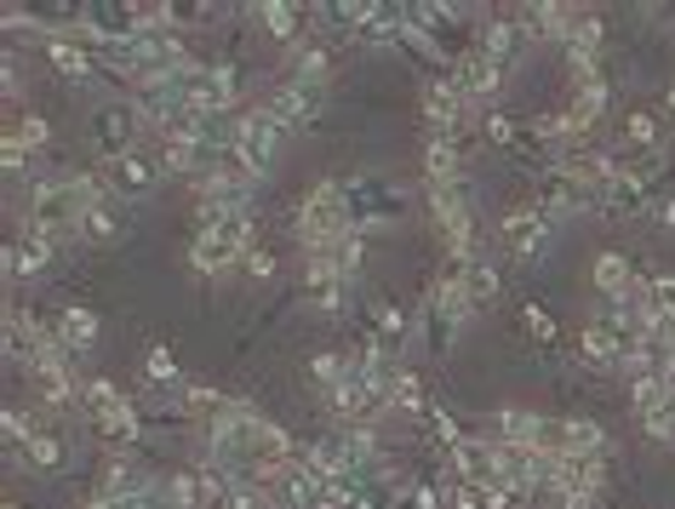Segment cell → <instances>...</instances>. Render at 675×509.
Masks as SVG:
<instances>
[{"mask_svg": "<svg viewBox=\"0 0 675 509\" xmlns=\"http://www.w3.org/2000/svg\"><path fill=\"white\" fill-rule=\"evenodd\" d=\"M121 235H126V212H121V200H115V195H110V200H92L86 218H81V241L110 247V241H121Z\"/></svg>", "mask_w": 675, "mask_h": 509, "instance_id": "obj_24", "label": "cell"}, {"mask_svg": "<svg viewBox=\"0 0 675 509\" xmlns=\"http://www.w3.org/2000/svg\"><path fill=\"white\" fill-rule=\"evenodd\" d=\"M469 97L453 86V81H429L424 86V115H429V126H435V138H458V126L469 121Z\"/></svg>", "mask_w": 675, "mask_h": 509, "instance_id": "obj_13", "label": "cell"}, {"mask_svg": "<svg viewBox=\"0 0 675 509\" xmlns=\"http://www.w3.org/2000/svg\"><path fill=\"white\" fill-rule=\"evenodd\" d=\"M52 247H58V241H46V235L29 229L18 247H7V276H41V269L52 263Z\"/></svg>", "mask_w": 675, "mask_h": 509, "instance_id": "obj_28", "label": "cell"}, {"mask_svg": "<svg viewBox=\"0 0 675 509\" xmlns=\"http://www.w3.org/2000/svg\"><path fill=\"white\" fill-rule=\"evenodd\" d=\"M247 247H252V212L229 218L224 229H200L189 247V263H195V276H229V269H241Z\"/></svg>", "mask_w": 675, "mask_h": 509, "instance_id": "obj_4", "label": "cell"}, {"mask_svg": "<svg viewBox=\"0 0 675 509\" xmlns=\"http://www.w3.org/2000/svg\"><path fill=\"white\" fill-rule=\"evenodd\" d=\"M58 344L70 350L75 361H81V355H92V344H97V315H92V310H81V303H70V310L58 315Z\"/></svg>", "mask_w": 675, "mask_h": 509, "instance_id": "obj_26", "label": "cell"}, {"mask_svg": "<svg viewBox=\"0 0 675 509\" xmlns=\"http://www.w3.org/2000/svg\"><path fill=\"white\" fill-rule=\"evenodd\" d=\"M664 401H669V384L658 378V372H647V378H630V413H635V418L658 413Z\"/></svg>", "mask_w": 675, "mask_h": 509, "instance_id": "obj_38", "label": "cell"}, {"mask_svg": "<svg viewBox=\"0 0 675 509\" xmlns=\"http://www.w3.org/2000/svg\"><path fill=\"white\" fill-rule=\"evenodd\" d=\"M46 52H52V63H58V75H70V81H92V75H97V58H92L81 41H70V35H58Z\"/></svg>", "mask_w": 675, "mask_h": 509, "instance_id": "obj_31", "label": "cell"}, {"mask_svg": "<svg viewBox=\"0 0 675 509\" xmlns=\"http://www.w3.org/2000/svg\"><path fill=\"white\" fill-rule=\"evenodd\" d=\"M498 235H503V247H510L516 258H538L550 247V218L538 207H510L498 218Z\"/></svg>", "mask_w": 675, "mask_h": 509, "instance_id": "obj_12", "label": "cell"}, {"mask_svg": "<svg viewBox=\"0 0 675 509\" xmlns=\"http://www.w3.org/2000/svg\"><path fill=\"white\" fill-rule=\"evenodd\" d=\"M390 406H395V413H407V418H429V401H424V384L413 378L407 366H395V378H390Z\"/></svg>", "mask_w": 675, "mask_h": 509, "instance_id": "obj_35", "label": "cell"}, {"mask_svg": "<svg viewBox=\"0 0 675 509\" xmlns=\"http://www.w3.org/2000/svg\"><path fill=\"white\" fill-rule=\"evenodd\" d=\"M561 509H601V492H590V487H572V492H561Z\"/></svg>", "mask_w": 675, "mask_h": 509, "instance_id": "obj_56", "label": "cell"}, {"mask_svg": "<svg viewBox=\"0 0 675 509\" xmlns=\"http://www.w3.org/2000/svg\"><path fill=\"white\" fill-rule=\"evenodd\" d=\"M521 332L532 337V344H555V315L544 310V303H521Z\"/></svg>", "mask_w": 675, "mask_h": 509, "instance_id": "obj_40", "label": "cell"}, {"mask_svg": "<svg viewBox=\"0 0 675 509\" xmlns=\"http://www.w3.org/2000/svg\"><path fill=\"white\" fill-rule=\"evenodd\" d=\"M366 337L390 355L401 337H407V310H395V303H373V332H366Z\"/></svg>", "mask_w": 675, "mask_h": 509, "instance_id": "obj_36", "label": "cell"}, {"mask_svg": "<svg viewBox=\"0 0 675 509\" xmlns=\"http://www.w3.org/2000/svg\"><path fill=\"white\" fill-rule=\"evenodd\" d=\"M532 207L555 224V218H567V212H590V207H595V195H590L579 178H572L567 166H550V173L538 178V200H532Z\"/></svg>", "mask_w": 675, "mask_h": 509, "instance_id": "obj_9", "label": "cell"}, {"mask_svg": "<svg viewBox=\"0 0 675 509\" xmlns=\"http://www.w3.org/2000/svg\"><path fill=\"white\" fill-rule=\"evenodd\" d=\"M235 92H241V81H235L229 63H195V70L184 75V104H189V115L224 121L235 110Z\"/></svg>", "mask_w": 675, "mask_h": 509, "instance_id": "obj_6", "label": "cell"}, {"mask_svg": "<svg viewBox=\"0 0 675 509\" xmlns=\"http://www.w3.org/2000/svg\"><path fill=\"white\" fill-rule=\"evenodd\" d=\"M595 200H601V212H624V218L653 212V195H647V184H641V173H630V166H619Z\"/></svg>", "mask_w": 675, "mask_h": 509, "instance_id": "obj_19", "label": "cell"}, {"mask_svg": "<svg viewBox=\"0 0 675 509\" xmlns=\"http://www.w3.org/2000/svg\"><path fill=\"white\" fill-rule=\"evenodd\" d=\"M653 218H658L664 229H675V195H664V200H653Z\"/></svg>", "mask_w": 675, "mask_h": 509, "instance_id": "obj_57", "label": "cell"}, {"mask_svg": "<svg viewBox=\"0 0 675 509\" xmlns=\"http://www.w3.org/2000/svg\"><path fill=\"white\" fill-rule=\"evenodd\" d=\"M29 378H35V389H41V401L46 406H75V355L63 350V344H52V350H41L35 361H29Z\"/></svg>", "mask_w": 675, "mask_h": 509, "instance_id": "obj_8", "label": "cell"}, {"mask_svg": "<svg viewBox=\"0 0 675 509\" xmlns=\"http://www.w3.org/2000/svg\"><path fill=\"white\" fill-rule=\"evenodd\" d=\"M344 207H350V229L366 235V229L401 224V212H407V189H395V184L378 178V173H355V178L344 184Z\"/></svg>", "mask_w": 675, "mask_h": 509, "instance_id": "obj_3", "label": "cell"}, {"mask_svg": "<svg viewBox=\"0 0 675 509\" xmlns=\"http://www.w3.org/2000/svg\"><path fill=\"white\" fill-rule=\"evenodd\" d=\"M126 395L110 384V378H92L86 389H81V406H86V413H110V406H121Z\"/></svg>", "mask_w": 675, "mask_h": 509, "instance_id": "obj_45", "label": "cell"}, {"mask_svg": "<svg viewBox=\"0 0 675 509\" xmlns=\"http://www.w3.org/2000/svg\"><path fill=\"white\" fill-rule=\"evenodd\" d=\"M263 115H276L287 132H298V126H310L315 115H321V92L315 86H303V81H281V86H269L263 92V104H258Z\"/></svg>", "mask_w": 675, "mask_h": 509, "instance_id": "obj_10", "label": "cell"}, {"mask_svg": "<svg viewBox=\"0 0 675 509\" xmlns=\"http://www.w3.org/2000/svg\"><path fill=\"white\" fill-rule=\"evenodd\" d=\"M481 58H492L498 70H516V58L527 52V29L516 23V18H492L487 29H481V46H476Z\"/></svg>", "mask_w": 675, "mask_h": 509, "instance_id": "obj_21", "label": "cell"}, {"mask_svg": "<svg viewBox=\"0 0 675 509\" xmlns=\"http://www.w3.org/2000/svg\"><path fill=\"white\" fill-rule=\"evenodd\" d=\"M7 509H23V503H7Z\"/></svg>", "mask_w": 675, "mask_h": 509, "instance_id": "obj_60", "label": "cell"}, {"mask_svg": "<svg viewBox=\"0 0 675 509\" xmlns=\"http://www.w3.org/2000/svg\"><path fill=\"white\" fill-rule=\"evenodd\" d=\"M0 429H7V447H29V440L41 435L35 424H29V418L18 413V406H7V418H0Z\"/></svg>", "mask_w": 675, "mask_h": 509, "instance_id": "obj_47", "label": "cell"}, {"mask_svg": "<svg viewBox=\"0 0 675 509\" xmlns=\"http://www.w3.org/2000/svg\"><path fill=\"white\" fill-rule=\"evenodd\" d=\"M429 435L447 440V447H453V440H464V429L453 424V413H442V406H429Z\"/></svg>", "mask_w": 675, "mask_h": 509, "instance_id": "obj_53", "label": "cell"}, {"mask_svg": "<svg viewBox=\"0 0 675 509\" xmlns=\"http://www.w3.org/2000/svg\"><path fill=\"white\" fill-rule=\"evenodd\" d=\"M458 269V281H464V298L476 303V310H487V303L498 298V269L487 263V258H464V263H453Z\"/></svg>", "mask_w": 675, "mask_h": 509, "instance_id": "obj_29", "label": "cell"}, {"mask_svg": "<svg viewBox=\"0 0 675 509\" xmlns=\"http://www.w3.org/2000/svg\"><path fill=\"white\" fill-rule=\"evenodd\" d=\"M532 138L561 144V138H572V126H567V115H538V121H532Z\"/></svg>", "mask_w": 675, "mask_h": 509, "instance_id": "obj_52", "label": "cell"}, {"mask_svg": "<svg viewBox=\"0 0 675 509\" xmlns=\"http://www.w3.org/2000/svg\"><path fill=\"white\" fill-rule=\"evenodd\" d=\"M144 378H149V384H178V355L166 350V344H155V350L144 355Z\"/></svg>", "mask_w": 675, "mask_h": 509, "instance_id": "obj_44", "label": "cell"}, {"mask_svg": "<svg viewBox=\"0 0 675 509\" xmlns=\"http://www.w3.org/2000/svg\"><path fill=\"white\" fill-rule=\"evenodd\" d=\"M81 218H86V189L81 178H41L29 189V229L46 235V241H63V235H81Z\"/></svg>", "mask_w": 675, "mask_h": 509, "instance_id": "obj_2", "label": "cell"}, {"mask_svg": "<svg viewBox=\"0 0 675 509\" xmlns=\"http://www.w3.org/2000/svg\"><path fill=\"white\" fill-rule=\"evenodd\" d=\"M23 458H29V469H63V440L58 435H35V440H29V447H23Z\"/></svg>", "mask_w": 675, "mask_h": 509, "instance_id": "obj_42", "label": "cell"}, {"mask_svg": "<svg viewBox=\"0 0 675 509\" xmlns=\"http://www.w3.org/2000/svg\"><path fill=\"white\" fill-rule=\"evenodd\" d=\"M160 184V160H149V155H121V160H110V189H115V200H138V195H149Z\"/></svg>", "mask_w": 675, "mask_h": 509, "instance_id": "obj_17", "label": "cell"}, {"mask_svg": "<svg viewBox=\"0 0 675 509\" xmlns=\"http://www.w3.org/2000/svg\"><path fill=\"white\" fill-rule=\"evenodd\" d=\"M92 424H97V435L110 440V447H138V435H144V424H138V406L132 401H121V406H110V413H92Z\"/></svg>", "mask_w": 675, "mask_h": 509, "instance_id": "obj_25", "label": "cell"}, {"mask_svg": "<svg viewBox=\"0 0 675 509\" xmlns=\"http://www.w3.org/2000/svg\"><path fill=\"white\" fill-rule=\"evenodd\" d=\"M447 458H453V475H458V481L487 487L492 475H498V458H492V440H487V435H464V440H453Z\"/></svg>", "mask_w": 675, "mask_h": 509, "instance_id": "obj_18", "label": "cell"}, {"mask_svg": "<svg viewBox=\"0 0 675 509\" xmlns=\"http://www.w3.org/2000/svg\"><path fill=\"white\" fill-rule=\"evenodd\" d=\"M481 132H487L492 144H503V149L521 144V138H516V121H510V115H498V110H487V126H481Z\"/></svg>", "mask_w": 675, "mask_h": 509, "instance_id": "obj_51", "label": "cell"}, {"mask_svg": "<svg viewBox=\"0 0 675 509\" xmlns=\"http://www.w3.org/2000/svg\"><path fill=\"white\" fill-rule=\"evenodd\" d=\"M326 258L338 263V269H344V276H355V269H361V258H366V235H338V241L326 247Z\"/></svg>", "mask_w": 675, "mask_h": 509, "instance_id": "obj_41", "label": "cell"}, {"mask_svg": "<svg viewBox=\"0 0 675 509\" xmlns=\"http://www.w3.org/2000/svg\"><path fill=\"white\" fill-rule=\"evenodd\" d=\"M138 110L132 104H104L92 115V144H97V155L104 160H121V155H132V138H138Z\"/></svg>", "mask_w": 675, "mask_h": 509, "instance_id": "obj_11", "label": "cell"}, {"mask_svg": "<svg viewBox=\"0 0 675 509\" xmlns=\"http://www.w3.org/2000/svg\"><path fill=\"white\" fill-rule=\"evenodd\" d=\"M241 276H247V281H269V276H276V258H269L263 247H247V258H241Z\"/></svg>", "mask_w": 675, "mask_h": 509, "instance_id": "obj_50", "label": "cell"}, {"mask_svg": "<svg viewBox=\"0 0 675 509\" xmlns=\"http://www.w3.org/2000/svg\"><path fill=\"white\" fill-rule=\"evenodd\" d=\"M658 144H664V126H658L647 110H635V115L624 121V149H635V155H658Z\"/></svg>", "mask_w": 675, "mask_h": 509, "instance_id": "obj_37", "label": "cell"}, {"mask_svg": "<svg viewBox=\"0 0 675 509\" xmlns=\"http://www.w3.org/2000/svg\"><path fill=\"white\" fill-rule=\"evenodd\" d=\"M567 424V453H579V458H606V429L595 424V418H561Z\"/></svg>", "mask_w": 675, "mask_h": 509, "instance_id": "obj_33", "label": "cell"}, {"mask_svg": "<svg viewBox=\"0 0 675 509\" xmlns=\"http://www.w3.org/2000/svg\"><path fill=\"white\" fill-rule=\"evenodd\" d=\"M81 509H121V498H110V492H97V487H92V492H86V503H81Z\"/></svg>", "mask_w": 675, "mask_h": 509, "instance_id": "obj_58", "label": "cell"}, {"mask_svg": "<svg viewBox=\"0 0 675 509\" xmlns=\"http://www.w3.org/2000/svg\"><path fill=\"white\" fill-rule=\"evenodd\" d=\"M0 166H7V173H23V166H29V149L12 138V132H7V144H0Z\"/></svg>", "mask_w": 675, "mask_h": 509, "instance_id": "obj_55", "label": "cell"}, {"mask_svg": "<svg viewBox=\"0 0 675 509\" xmlns=\"http://www.w3.org/2000/svg\"><path fill=\"white\" fill-rule=\"evenodd\" d=\"M458 138H429L424 144V173H429V184H458Z\"/></svg>", "mask_w": 675, "mask_h": 509, "instance_id": "obj_34", "label": "cell"}, {"mask_svg": "<svg viewBox=\"0 0 675 509\" xmlns=\"http://www.w3.org/2000/svg\"><path fill=\"white\" fill-rule=\"evenodd\" d=\"M429 315H435V326H442V332H458L469 315H476V303L464 298V281H458V269L429 287Z\"/></svg>", "mask_w": 675, "mask_h": 509, "instance_id": "obj_20", "label": "cell"}, {"mask_svg": "<svg viewBox=\"0 0 675 509\" xmlns=\"http://www.w3.org/2000/svg\"><path fill=\"white\" fill-rule=\"evenodd\" d=\"M281 138H287V126L276 121V115H263V110H247L241 115V138H235V149H241L258 173L269 160H276V149H281Z\"/></svg>", "mask_w": 675, "mask_h": 509, "instance_id": "obj_14", "label": "cell"}, {"mask_svg": "<svg viewBox=\"0 0 675 509\" xmlns=\"http://www.w3.org/2000/svg\"><path fill=\"white\" fill-rule=\"evenodd\" d=\"M521 503H527V498H521L510 481H487V487H481V509H521Z\"/></svg>", "mask_w": 675, "mask_h": 509, "instance_id": "obj_48", "label": "cell"}, {"mask_svg": "<svg viewBox=\"0 0 675 509\" xmlns=\"http://www.w3.org/2000/svg\"><path fill=\"white\" fill-rule=\"evenodd\" d=\"M630 303H641V310H653V315H675V276H653V281H641Z\"/></svg>", "mask_w": 675, "mask_h": 509, "instance_id": "obj_39", "label": "cell"}, {"mask_svg": "<svg viewBox=\"0 0 675 509\" xmlns=\"http://www.w3.org/2000/svg\"><path fill=\"white\" fill-rule=\"evenodd\" d=\"M332 52L321 46V41H303V46H292V81H303V86H315V92H326V81H332Z\"/></svg>", "mask_w": 675, "mask_h": 509, "instance_id": "obj_27", "label": "cell"}, {"mask_svg": "<svg viewBox=\"0 0 675 509\" xmlns=\"http://www.w3.org/2000/svg\"><path fill=\"white\" fill-rule=\"evenodd\" d=\"M292 235L303 252H326L338 235H350V207H344V178H321L292 212Z\"/></svg>", "mask_w": 675, "mask_h": 509, "instance_id": "obj_1", "label": "cell"}, {"mask_svg": "<svg viewBox=\"0 0 675 509\" xmlns=\"http://www.w3.org/2000/svg\"><path fill=\"white\" fill-rule=\"evenodd\" d=\"M567 52H584V58H595V52H601V18H595V12H579V23H572V41H567Z\"/></svg>", "mask_w": 675, "mask_h": 509, "instance_id": "obj_43", "label": "cell"}, {"mask_svg": "<svg viewBox=\"0 0 675 509\" xmlns=\"http://www.w3.org/2000/svg\"><path fill=\"white\" fill-rule=\"evenodd\" d=\"M12 138L29 149V155H35V149H46V138H52V126L41 121V115H23L18 126H12Z\"/></svg>", "mask_w": 675, "mask_h": 509, "instance_id": "obj_46", "label": "cell"}, {"mask_svg": "<svg viewBox=\"0 0 675 509\" xmlns=\"http://www.w3.org/2000/svg\"><path fill=\"white\" fill-rule=\"evenodd\" d=\"M258 18H263V29L281 46H298V35H303V12L298 7H287V0H269V7H258ZM303 41H310V35H303Z\"/></svg>", "mask_w": 675, "mask_h": 509, "instance_id": "obj_32", "label": "cell"}, {"mask_svg": "<svg viewBox=\"0 0 675 509\" xmlns=\"http://www.w3.org/2000/svg\"><path fill=\"white\" fill-rule=\"evenodd\" d=\"M224 509H263V498H258V487H252V481H235V487H229V498H224Z\"/></svg>", "mask_w": 675, "mask_h": 509, "instance_id": "obj_54", "label": "cell"}, {"mask_svg": "<svg viewBox=\"0 0 675 509\" xmlns=\"http://www.w3.org/2000/svg\"><path fill=\"white\" fill-rule=\"evenodd\" d=\"M641 429H647L653 440H675V401H664L658 413H647V418H641Z\"/></svg>", "mask_w": 675, "mask_h": 509, "instance_id": "obj_49", "label": "cell"}, {"mask_svg": "<svg viewBox=\"0 0 675 509\" xmlns=\"http://www.w3.org/2000/svg\"><path fill=\"white\" fill-rule=\"evenodd\" d=\"M664 104H669V121H675V81H669V92H664Z\"/></svg>", "mask_w": 675, "mask_h": 509, "instance_id": "obj_59", "label": "cell"}, {"mask_svg": "<svg viewBox=\"0 0 675 509\" xmlns=\"http://www.w3.org/2000/svg\"><path fill=\"white\" fill-rule=\"evenodd\" d=\"M303 303H310V310H326V315H338L350 303V276L326 252H303Z\"/></svg>", "mask_w": 675, "mask_h": 509, "instance_id": "obj_7", "label": "cell"}, {"mask_svg": "<svg viewBox=\"0 0 675 509\" xmlns=\"http://www.w3.org/2000/svg\"><path fill=\"white\" fill-rule=\"evenodd\" d=\"M538 435H544V418L521 413V406H503L487 418V440H498V447H538Z\"/></svg>", "mask_w": 675, "mask_h": 509, "instance_id": "obj_22", "label": "cell"}, {"mask_svg": "<svg viewBox=\"0 0 675 509\" xmlns=\"http://www.w3.org/2000/svg\"><path fill=\"white\" fill-rule=\"evenodd\" d=\"M503 75H510V70H498L492 58H481V52H464V58L453 63V75H447V81H453V86L469 97V104H487V97L503 86Z\"/></svg>", "mask_w": 675, "mask_h": 509, "instance_id": "obj_15", "label": "cell"}, {"mask_svg": "<svg viewBox=\"0 0 675 509\" xmlns=\"http://www.w3.org/2000/svg\"><path fill=\"white\" fill-rule=\"evenodd\" d=\"M429 212H435V229H442V241L453 252V263L476 258V207H469L464 184H429Z\"/></svg>", "mask_w": 675, "mask_h": 509, "instance_id": "obj_5", "label": "cell"}, {"mask_svg": "<svg viewBox=\"0 0 675 509\" xmlns=\"http://www.w3.org/2000/svg\"><path fill=\"white\" fill-rule=\"evenodd\" d=\"M590 276H595V292H601L606 303H630L635 287H641L624 252H595V269H590Z\"/></svg>", "mask_w": 675, "mask_h": 509, "instance_id": "obj_23", "label": "cell"}, {"mask_svg": "<svg viewBox=\"0 0 675 509\" xmlns=\"http://www.w3.org/2000/svg\"><path fill=\"white\" fill-rule=\"evenodd\" d=\"M601 110H606V81H601V86H579V92H572V104H567V126H572V138H584V132L601 121Z\"/></svg>", "mask_w": 675, "mask_h": 509, "instance_id": "obj_30", "label": "cell"}, {"mask_svg": "<svg viewBox=\"0 0 675 509\" xmlns=\"http://www.w3.org/2000/svg\"><path fill=\"white\" fill-rule=\"evenodd\" d=\"M579 355L590 361V366H624V355H630V337L613 326V321H606V315H595L584 332H579Z\"/></svg>", "mask_w": 675, "mask_h": 509, "instance_id": "obj_16", "label": "cell"}]
</instances>
